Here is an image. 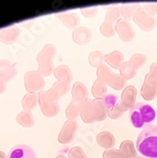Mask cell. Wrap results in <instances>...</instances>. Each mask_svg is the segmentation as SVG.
<instances>
[{"label": "cell", "instance_id": "cell-1", "mask_svg": "<svg viewBox=\"0 0 157 158\" xmlns=\"http://www.w3.org/2000/svg\"><path fill=\"white\" fill-rule=\"evenodd\" d=\"M136 149L142 156L157 158V124L148 125L139 134Z\"/></svg>", "mask_w": 157, "mask_h": 158}, {"label": "cell", "instance_id": "cell-2", "mask_svg": "<svg viewBox=\"0 0 157 158\" xmlns=\"http://www.w3.org/2000/svg\"><path fill=\"white\" fill-rule=\"evenodd\" d=\"M155 117V111L147 103H137L130 110L131 122L135 128H142L145 124L151 123Z\"/></svg>", "mask_w": 157, "mask_h": 158}, {"label": "cell", "instance_id": "cell-3", "mask_svg": "<svg viewBox=\"0 0 157 158\" xmlns=\"http://www.w3.org/2000/svg\"><path fill=\"white\" fill-rule=\"evenodd\" d=\"M97 80L103 82L105 85L111 86L115 90H121L123 87H125L126 81L120 75L113 73L110 68L104 64L97 68Z\"/></svg>", "mask_w": 157, "mask_h": 158}, {"label": "cell", "instance_id": "cell-4", "mask_svg": "<svg viewBox=\"0 0 157 158\" xmlns=\"http://www.w3.org/2000/svg\"><path fill=\"white\" fill-rule=\"evenodd\" d=\"M141 94L146 100H152L157 96V63L151 64L150 72L146 75Z\"/></svg>", "mask_w": 157, "mask_h": 158}, {"label": "cell", "instance_id": "cell-5", "mask_svg": "<svg viewBox=\"0 0 157 158\" xmlns=\"http://www.w3.org/2000/svg\"><path fill=\"white\" fill-rule=\"evenodd\" d=\"M119 13H120V10L119 8H117V7L110 8L107 10L104 22L101 26V32L102 33V35L106 37H113L115 35V32H116L115 23L118 22Z\"/></svg>", "mask_w": 157, "mask_h": 158}, {"label": "cell", "instance_id": "cell-6", "mask_svg": "<svg viewBox=\"0 0 157 158\" xmlns=\"http://www.w3.org/2000/svg\"><path fill=\"white\" fill-rule=\"evenodd\" d=\"M133 19L134 23L145 31H151L156 25V20L144 9L139 7L134 13Z\"/></svg>", "mask_w": 157, "mask_h": 158}, {"label": "cell", "instance_id": "cell-7", "mask_svg": "<svg viewBox=\"0 0 157 158\" xmlns=\"http://www.w3.org/2000/svg\"><path fill=\"white\" fill-rule=\"evenodd\" d=\"M116 31L123 42H130L134 38V31L129 21L126 19H118L116 25Z\"/></svg>", "mask_w": 157, "mask_h": 158}, {"label": "cell", "instance_id": "cell-8", "mask_svg": "<svg viewBox=\"0 0 157 158\" xmlns=\"http://www.w3.org/2000/svg\"><path fill=\"white\" fill-rule=\"evenodd\" d=\"M8 158H36V154L31 147L26 144H18L10 149Z\"/></svg>", "mask_w": 157, "mask_h": 158}, {"label": "cell", "instance_id": "cell-9", "mask_svg": "<svg viewBox=\"0 0 157 158\" xmlns=\"http://www.w3.org/2000/svg\"><path fill=\"white\" fill-rule=\"evenodd\" d=\"M137 90L134 85H128L122 92L120 102L127 110H131L135 104Z\"/></svg>", "mask_w": 157, "mask_h": 158}, {"label": "cell", "instance_id": "cell-10", "mask_svg": "<svg viewBox=\"0 0 157 158\" xmlns=\"http://www.w3.org/2000/svg\"><path fill=\"white\" fill-rule=\"evenodd\" d=\"M97 143L106 150L113 149L116 144V139L110 132H101L97 135Z\"/></svg>", "mask_w": 157, "mask_h": 158}, {"label": "cell", "instance_id": "cell-11", "mask_svg": "<svg viewBox=\"0 0 157 158\" xmlns=\"http://www.w3.org/2000/svg\"><path fill=\"white\" fill-rule=\"evenodd\" d=\"M123 54L119 51H114L112 53L106 54L104 56V61L113 68L119 69L121 64H123Z\"/></svg>", "mask_w": 157, "mask_h": 158}, {"label": "cell", "instance_id": "cell-12", "mask_svg": "<svg viewBox=\"0 0 157 158\" xmlns=\"http://www.w3.org/2000/svg\"><path fill=\"white\" fill-rule=\"evenodd\" d=\"M119 151L126 158H134L137 156V152L134 149V145L131 140H124L120 144Z\"/></svg>", "mask_w": 157, "mask_h": 158}, {"label": "cell", "instance_id": "cell-13", "mask_svg": "<svg viewBox=\"0 0 157 158\" xmlns=\"http://www.w3.org/2000/svg\"><path fill=\"white\" fill-rule=\"evenodd\" d=\"M119 71H120V76L125 81H129L136 75V70L131 65L129 62L123 63L119 68Z\"/></svg>", "mask_w": 157, "mask_h": 158}, {"label": "cell", "instance_id": "cell-14", "mask_svg": "<svg viewBox=\"0 0 157 158\" xmlns=\"http://www.w3.org/2000/svg\"><path fill=\"white\" fill-rule=\"evenodd\" d=\"M92 93L96 98H102L103 97L106 96V93H107L106 85L103 82H101L99 80H97L93 85Z\"/></svg>", "mask_w": 157, "mask_h": 158}, {"label": "cell", "instance_id": "cell-15", "mask_svg": "<svg viewBox=\"0 0 157 158\" xmlns=\"http://www.w3.org/2000/svg\"><path fill=\"white\" fill-rule=\"evenodd\" d=\"M101 100H102L103 105L105 106V108L107 109L109 113L118 103V97L114 94H107L105 97L101 98Z\"/></svg>", "mask_w": 157, "mask_h": 158}, {"label": "cell", "instance_id": "cell-16", "mask_svg": "<svg viewBox=\"0 0 157 158\" xmlns=\"http://www.w3.org/2000/svg\"><path fill=\"white\" fill-rule=\"evenodd\" d=\"M139 8V5L138 4H123L121 6V12H122V15L126 18L127 21H129L133 15L134 11Z\"/></svg>", "mask_w": 157, "mask_h": 158}, {"label": "cell", "instance_id": "cell-17", "mask_svg": "<svg viewBox=\"0 0 157 158\" xmlns=\"http://www.w3.org/2000/svg\"><path fill=\"white\" fill-rule=\"evenodd\" d=\"M147 61V58H146V56L143 55V54H139V53H136V54H134L132 57H131V59L129 61V63L131 64V65L135 69H139L141 66H143L145 64Z\"/></svg>", "mask_w": 157, "mask_h": 158}, {"label": "cell", "instance_id": "cell-18", "mask_svg": "<svg viewBox=\"0 0 157 158\" xmlns=\"http://www.w3.org/2000/svg\"><path fill=\"white\" fill-rule=\"evenodd\" d=\"M89 61L92 66L94 67H99L103 64L104 62V55L101 52V51H96L91 53L90 57H89Z\"/></svg>", "mask_w": 157, "mask_h": 158}, {"label": "cell", "instance_id": "cell-19", "mask_svg": "<svg viewBox=\"0 0 157 158\" xmlns=\"http://www.w3.org/2000/svg\"><path fill=\"white\" fill-rule=\"evenodd\" d=\"M125 111H127V109L124 107V105L121 103V102H118V103L114 107V109L111 112H109L108 116L112 119H118L123 116Z\"/></svg>", "mask_w": 157, "mask_h": 158}, {"label": "cell", "instance_id": "cell-20", "mask_svg": "<svg viewBox=\"0 0 157 158\" xmlns=\"http://www.w3.org/2000/svg\"><path fill=\"white\" fill-rule=\"evenodd\" d=\"M103 158H126L119 150L110 149L103 152Z\"/></svg>", "mask_w": 157, "mask_h": 158}, {"label": "cell", "instance_id": "cell-21", "mask_svg": "<svg viewBox=\"0 0 157 158\" xmlns=\"http://www.w3.org/2000/svg\"><path fill=\"white\" fill-rule=\"evenodd\" d=\"M144 9L151 14V15H155V14H157V3H148L144 6Z\"/></svg>", "mask_w": 157, "mask_h": 158}, {"label": "cell", "instance_id": "cell-22", "mask_svg": "<svg viewBox=\"0 0 157 158\" xmlns=\"http://www.w3.org/2000/svg\"><path fill=\"white\" fill-rule=\"evenodd\" d=\"M134 158H143L142 156H139V155H137V156H135V157H134Z\"/></svg>", "mask_w": 157, "mask_h": 158}]
</instances>
